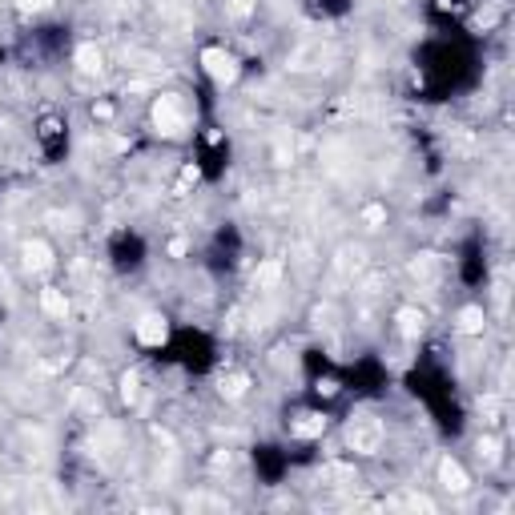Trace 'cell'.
Masks as SVG:
<instances>
[{
	"mask_svg": "<svg viewBox=\"0 0 515 515\" xmlns=\"http://www.w3.org/2000/svg\"><path fill=\"white\" fill-rule=\"evenodd\" d=\"M346 443H351L358 455H375L378 443H383V423H378V419H370V415L354 419L351 431H346Z\"/></svg>",
	"mask_w": 515,
	"mask_h": 515,
	"instance_id": "cell-2",
	"label": "cell"
},
{
	"mask_svg": "<svg viewBox=\"0 0 515 515\" xmlns=\"http://www.w3.org/2000/svg\"><path fill=\"white\" fill-rule=\"evenodd\" d=\"M278 278H282V266H278V262H266V266H258L254 282H258V286H274Z\"/></svg>",
	"mask_w": 515,
	"mask_h": 515,
	"instance_id": "cell-12",
	"label": "cell"
},
{
	"mask_svg": "<svg viewBox=\"0 0 515 515\" xmlns=\"http://www.w3.org/2000/svg\"><path fill=\"white\" fill-rule=\"evenodd\" d=\"M479 455L495 459V455H499V443H495V439H479Z\"/></svg>",
	"mask_w": 515,
	"mask_h": 515,
	"instance_id": "cell-17",
	"label": "cell"
},
{
	"mask_svg": "<svg viewBox=\"0 0 515 515\" xmlns=\"http://www.w3.org/2000/svg\"><path fill=\"white\" fill-rule=\"evenodd\" d=\"M395 322H399V334L402 339H411V342H415L419 334H423V327H427L423 310H415V306H402L399 315H395Z\"/></svg>",
	"mask_w": 515,
	"mask_h": 515,
	"instance_id": "cell-7",
	"label": "cell"
},
{
	"mask_svg": "<svg viewBox=\"0 0 515 515\" xmlns=\"http://www.w3.org/2000/svg\"><path fill=\"white\" fill-rule=\"evenodd\" d=\"M363 222L370 230H378L383 222H387V210H383V205H366V210H363Z\"/></svg>",
	"mask_w": 515,
	"mask_h": 515,
	"instance_id": "cell-15",
	"label": "cell"
},
{
	"mask_svg": "<svg viewBox=\"0 0 515 515\" xmlns=\"http://www.w3.org/2000/svg\"><path fill=\"white\" fill-rule=\"evenodd\" d=\"M40 310H45L49 318H64V315H69V298H64V290H57V286L40 290Z\"/></svg>",
	"mask_w": 515,
	"mask_h": 515,
	"instance_id": "cell-9",
	"label": "cell"
},
{
	"mask_svg": "<svg viewBox=\"0 0 515 515\" xmlns=\"http://www.w3.org/2000/svg\"><path fill=\"white\" fill-rule=\"evenodd\" d=\"M322 431H327V415H318V411H306V415H298L290 423V435L294 439H318Z\"/></svg>",
	"mask_w": 515,
	"mask_h": 515,
	"instance_id": "cell-6",
	"label": "cell"
},
{
	"mask_svg": "<svg viewBox=\"0 0 515 515\" xmlns=\"http://www.w3.org/2000/svg\"><path fill=\"white\" fill-rule=\"evenodd\" d=\"M483 327H487L483 306H463V310H459V330H463V334H483Z\"/></svg>",
	"mask_w": 515,
	"mask_h": 515,
	"instance_id": "cell-11",
	"label": "cell"
},
{
	"mask_svg": "<svg viewBox=\"0 0 515 515\" xmlns=\"http://www.w3.org/2000/svg\"><path fill=\"white\" fill-rule=\"evenodd\" d=\"M25 270H33V274H40V270H49L52 266V250L45 246V242H25Z\"/></svg>",
	"mask_w": 515,
	"mask_h": 515,
	"instance_id": "cell-8",
	"label": "cell"
},
{
	"mask_svg": "<svg viewBox=\"0 0 515 515\" xmlns=\"http://www.w3.org/2000/svg\"><path fill=\"white\" fill-rule=\"evenodd\" d=\"M250 9H254V0H234V4H230V13L234 16H246Z\"/></svg>",
	"mask_w": 515,
	"mask_h": 515,
	"instance_id": "cell-18",
	"label": "cell"
},
{
	"mask_svg": "<svg viewBox=\"0 0 515 515\" xmlns=\"http://www.w3.org/2000/svg\"><path fill=\"white\" fill-rule=\"evenodd\" d=\"M169 254H174V258H181V254H186V238H174V242H169Z\"/></svg>",
	"mask_w": 515,
	"mask_h": 515,
	"instance_id": "cell-19",
	"label": "cell"
},
{
	"mask_svg": "<svg viewBox=\"0 0 515 515\" xmlns=\"http://www.w3.org/2000/svg\"><path fill=\"white\" fill-rule=\"evenodd\" d=\"M77 69H81V73H101V69H105V57H101L97 45H81V49H77Z\"/></svg>",
	"mask_w": 515,
	"mask_h": 515,
	"instance_id": "cell-10",
	"label": "cell"
},
{
	"mask_svg": "<svg viewBox=\"0 0 515 515\" xmlns=\"http://www.w3.org/2000/svg\"><path fill=\"white\" fill-rule=\"evenodd\" d=\"M201 69H205V77L214 81V85H234L238 81V57L230 49H217V45H210V49H201Z\"/></svg>",
	"mask_w": 515,
	"mask_h": 515,
	"instance_id": "cell-1",
	"label": "cell"
},
{
	"mask_svg": "<svg viewBox=\"0 0 515 515\" xmlns=\"http://www.w3.org/2000/svg\"><path fill=\"white\" fill-rule=\"evenodd\" d=\"M439 483H443V491H451V495H463V491L471 487L463 463H455V459H443L439 463Z\"/></svg>",
	"mask_w": 515,
	"mask_h": 515,
	"instance_id": "cell-5",
	"label": "cell"
},
{
	"mask_svg": "<svg viewBox=\"0 0 515 515\" xmlns=\"http://www.w3.org/2000/svg\"><path fill=\"white\" fill-rule=\"evenodd\" d=\"M153 117H157V129H165V133H181V129H186V101L177 97V93H165V97L157 101Z\"/></svg>",
	"mask_w": 515,
	"mask_h": 515,
	"instance_id": "cell-3",
	"label": "cell"
},
{
	"mask_svg": "<svg viewBox=\"0 0 515 515\" xmlns=\"http://www.w3.org/2000/svg\"><path fill=\"white\" fill-rule=\"evenodd\" d=\"M121 399H125L129 407L141 399V378L137 375H125V378H121Z\"/></svg>",
	"mask_w": 515,
	"mask_h": 515,
	"instance_id": "cell-14",
	"label": "cell"
},
{
	"mask_svg": "<svg viewBox=\"0 0 515 515\" xmlns=\"http://www.w3.org/2000/svg\"><path fill=\"white\" fill-rule=\"evenodd\" d=\"M133 339H137L141 346H162V342L169 339V322H165V315H141L137 327H133Z\"/></svg>",
	"mask_w": 515,
	"mask_h": 515,
	"instance_id": "cell-4",
	"label": "cell"
},
{
	"mask_svg": "<svg viewBox=\"0 0 515 515\" xmlns=\"http://www.w3.org/2000/svg\"><path fill=\"white\" fill-rule=\"evenodd\" d=\"M222 395H226V399H242V395H246V375L222 378Z\"/></svg>",
	"mask_w": 515,
	"mask_h": 515,
	"instance_id": "cell-13",
	"label": "cell"
},
{
	"mask_svg": "<svg viewBox=\"0 0 515 515\" xmlns=\"http://www.w3.org/2000/svg\"><path fill=\"white\" fill-rule=\"evenodd\" d=\"M93 117H97V121H113V105H109V101L93 105Z\"/></svg>",
	"mask_w": 515,
	"mask_h": 515,
	"instance_id": "cell-16",
	"label": "cell"
}]
</instances>
